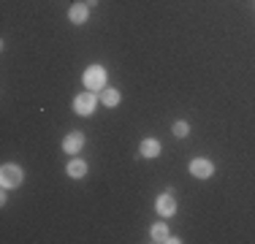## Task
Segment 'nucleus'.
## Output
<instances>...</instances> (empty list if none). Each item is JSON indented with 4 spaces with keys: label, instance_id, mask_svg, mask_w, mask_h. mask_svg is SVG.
Listing matches in <instances>:
<instances>
[{
    "label": "nucleus",
    "instance_id": "12",
    "mask_svg": "<svg viewBox=\"0 0 255 244\" xmlns=\"http://www.w3.org/2000/svg\"><path fill=\"white\" fill-rule=\"evenodd\" d=\"M187 133H190V125H187L185 120H179V122H174V136L177 138H185Z\"/></svg>",
    "mask_w": 255,
    "mask_h": 244
},
{
    "label": "nucleus",
    "instance_id": "5",
    "mask_svg": "<svg viewBox=\"0 0 255 244\" xmlns=\"http://www.w3.org/2000/svg\"><path fill=\"white\" fill-rule=\"evenodd\" d=\"M174 212H177V201H174L171 193H163L160 198H157V215L160 217H171Z\"/></svg>",
    "mask_w": 255,
    "mask_h": 244
},
{
    "label": "nucleus",
    "instance_id": "11",
    "mask_svg": "<svg viewBox=\"0 0 255 244\" xmlns=\"http://www.w3.org/2000/svg\"><path fill=\"white\" fill-rule=\"evenodd\" d=\"M101 101H103V106H117V103H120V93H117V90H112V87H106V90H101Z\"/></svg>",
    "mask_w": 255,
    "mask_h": 244
},
{
    "label": "nucleus",
    "instance_id": "3",
    "mask_svg": "<svg viewBox=\"0 0 255 244\" xmlns=\"http://www.w3.org/2000/svg\"><path fill=\"white\" fill-rule=\"evenodd\" d=\"M84 84H87L93 93L106 87V71H103V65H90V68L84 71Z\"/></svg>",
    "mask_w": 255,
    "mask_h": 244
},
{
    "label": "nucleus",
    "instance_id": "2",
    "mask_svg": "<svg viewBox=\"0 0 255 244\" xmlns=\"http://www.w3.org/2000/svg\"><path fill=\"white\" fill-rule=\"evenodd\" d=\"M0 182H3L5 190H14V187L22 185V168L14 166V163H5L3 171H0Z\"/></svg>",
    "mask_w": 255,
    "mask_h": 244
},
{
    "label": "nucleus",
    "instance_id": "8",
    "mask_svg": "<svg viewBox=\"0 0 255 244\" xmlns=\"http://www.w3.org/2000/svg\"><path fill=\"white\" fill-rule=\"evenodd\" d=\"M138 152H141L144 157H157L160 155V144H157L155 138H144L141 146H138Z\"/></svg>",
    "mask_w": 255,
    "mask_h": 244
},
{
    "label": "nucleus",
    "instance_id": "1",
    "mask_svg": "<svg viewBox=\"0 0 255 244\" xmlns=\"http://www.w3.org/2000/svg\"><path fill=\"white\" fill-rule=\"evenodd\" d=\"M95 106H98V98H95L93 90H87V93L74 98V112L82 114V117H90V114L95 112Z\"/></svg>",
    "mask_w": 255,
    "mask_h": 244
},
{
    "label": "nucleus",
    "instance_id": "9",
    "mask_svg": "<svg viewBox=\"0 0 255 244\" xmlns=\"http://www.w3.org/2000/svg\"><path fill=\"white\" fill-rule=\"evenodd\" d=\"M84 174H87V163L84 160H71L68 163V176L71 179H82Z\"/></svg>",
    "mask_w": 255,
    "mask_h": 244
},
{
    "label": "nucleus",
    "instance_id": "4",
    "mask_svg": "<svg viewBox=\"0 0 255 244\" xmlns=\"http://www.w3.org/2000/svg\"><path fill=\"white\" fill-rule=\"evenodd\" d=\"M190 174L196 176V179H209V176L215 174V166H212V160L196 157V160H190Z\"/></svg>",
    "mask_w": 255,
    "mask_h": 244
},
{
    "label": "nucleus",
    "instance_id": "10",
    "mask_svg": "<svg viewBox=\"0 0 255 244\" xmlns=\"http://www.w3.org/2000/svg\"><path fill=\"white\" fill-rule=\"evenodd\" d=\"M149 236H152V242H168V239H171V236H168V225H166V223H157V225H152Z\"/></svg>",
    "mask_w": 255,
    "mask_h": 244
},
{
    "label": "nucleus",
    "instance_id": "7",
    "mask_svg": "<svg viewBox=\"0 0 255 244\" xmlns=\"http://www.w3.org/2000/svg\"><path fill=\"white\" fill-rule=\"evenodd\" d=\"M84 146V136L82 133H68L65 136V141H63V149L65 152H79Z\"/></svg>",
    "mask_w": 255,
    "mask_h": 244
},
{
    "label": "nucleus",
    "instance_id": "6",
    "mask_svg": "<svg viewBox=\"0 0 255 244\" xmlns=\"http://www.w3.org/2000/svg\"><path fill=\"white\" fill-rule=\"evenodd\" d=\"M87 16H90L87 5H82V3H74V5H71V11H68V19L74 22V24H84V22H87Z\"/></svg>",
    "mask_w": 255,
    "mask_h": 244
}]
</instances>
